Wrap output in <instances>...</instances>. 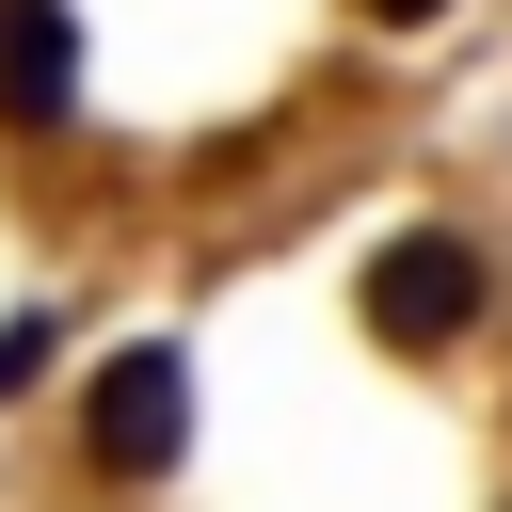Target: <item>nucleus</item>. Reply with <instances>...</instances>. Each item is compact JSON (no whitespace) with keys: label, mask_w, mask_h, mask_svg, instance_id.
Wrapping results in <instances>:
<instances>
[{"label":"nucleus","mask_w":512,"mask_h":512,"mask_svg":"<svg viewBox=\"0 0 512 512\" xmlns=\"http://www.w3.org/2000/svg\"><path fill=\"white\" fill-rule=\"evenodd\" d=\"M352 320H368V352H400V368H464V352L496 336V240H480V224H384V240L352 256Z\"/></svg>","instance_id":"f257e3e1"},{"label":"nucleus","mask_w":512,"mask_h":512,"mask_svg":"<svg viewBox=\"0 0 512 512\" xmlns=\"http://www.w3.org/2000/svg\"><path fill=\"white\" fill-rule=\"evenodd\" d=\"M48 368H64V320H48V304H16V320H0V416H16V400H48Z\"/></svg>","instance_id":"20e7f679"},{"label":"nucleus","mask_w":512,"mask_h":512,"mask_svg":"<svg viewBox=\"0 0 512 512\" xmlns=\"http://www.w3.org/2000/svg\"><path fill=\"white\" fill-rule=\"evenodd\" d=\"M464 0H352V32H384V48H416V32H448Z\"/></svg>","instance_id":"39448f33"},{"label":"nucleus","mask_w":512,"mask_h":512,"mask_svg":"<svg viewBox=\"0 0 512 512\" xmlns=\"http://www.w3.org/2000/svg\"><path fill=\"white\" fill-rule=\"evenodd\" d=\"M0 144L16 160L80 144V16L64 0H0Z\"/></svg>","instance_id":"7ed1b4c3"},{"label":"nucleus","mask_w":512,"mask_h":512,"mask_svg":"<svg viewBox=\"0 0 512 512\" xmlns=\"http://www.w3.org/2000/svg\"><path fill=\"white\" fill-rule=\"evenodd\" d=\"M64 448H80L96 496H160V480L192 464V352H176V336H112V352H80V416H64Z\"/></svg>","instance_id":"f03ea898"}]
</instances>
